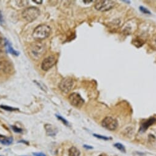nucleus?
Wrapping results in <instances>:
<instances>
[{
	"instance_id": "f3484780",
	"label": "nucleus",
	"mask_w": 156,
	"mask_h": 156,
	"mask_svg": "<svg viewBox=\"0 0 156 156\" xmlns=\"http://www.w3.org/2000/svg\"><path fill=\"white\" fill-rule=\"evenodd\" d=\"M0 107L1 108L5 110H7L9 111H15V110H17V108H12L11 107H9V106H6V105H1L0 106Z\"/></svg>"
},
{
	"instance_id": "a878e982",
	"label": "nucleus",
	"mask_w": 156,
	"mask_h": 156,
	"mask_svg": "<svg viewBox=\"0 0 156 156\" xmlns=\"http://www.w3.org/2000/svg\"><path fill=\"white\" fill-rule=\"evenodd\" d=\"M84 146L85 148L88 149H92V148H93L92 146H89V145H84Z\"/></svg>"
},
{
	"instance_id": "cd10ccee",
	"label": "nucleus",
	"mask_w": 156,
	"mask_h": 156,
	"mask_svg": "<svg viewBox=\"0 0 156 156\" xmlns=\"http://www.w3.org/2000/svg\"><path fill=\"white\" fill-rule=\"evenodd\" d=\"M100 156H103V155H100Z\"/></svg>"
},
{
	"instance_id": "1a4fd4ad",
	"label": "nucleus",
	"mask_w": 156,
	"mask_h": 156,
	"mask_svg": "<svg viewBox=\"0 0 156 156\" xmlns=\"http://www.w3.org/2000/svg\"><path fill=\"white\" fill-rule=\"evenodd\" d=\"M14 72V66L8 61H0V72L3 73H11Z\"/></svg>"
},
{
	"instance_id": "f8f14e48",
	"label": "nucleus",
	"mask_w": 156,
	"mask_h": 156,
	"mask_svg": "<svg viewBox=\"0 0 156 156\" xmlns=\"http://www.w3.org/2000/svg\"><path fill=\"white\" fill-rule=\"evenodd\" d=\"M135 25V24L133 23L132 25H130V23L129 22H127L126 24H125V25L124 27L123 28V31L126 34H131L132 32H133V29L135 28H133V26Z\"/></svg>"
},
{
	"instance_id": "7ed1b4c3",
	"label": "nucleus",
	"mask_w": 156,
	"mask_h": 156,
	"mask_svg": "<svg viewBox=\"0 0 156 156\" xmlns=\"http://www.w3.org/2000/svg\"><path fill=\"white\" fill-rule=\"evenodd\" d=\"M40 10L36 7H30L25 9L22 12V17L27 22H32L40 15Z\"/></svg>"
},
{
	"instance_id": "0eeeda50",
	"label": "nucleus",
	"mask_w": 156,
	"mask_h": 156,
	"mask_svg": "<svg viewBox=\"0 0 156 156\" xmlns=\"http://www.w3.org/2000/svg\"><path fill=\"white\" fill-rule=\"evenodd\" d=\"M70 104L75 107H80L84 104V100L77 92L71 93L68 97Z\"/></svg>"
},
{
	"instance_id": "393cba45",
	"label": "nucleus",
	"mask_w": 156,
	"mask_h": 156,
	"mask_svg": "<svg viewBox=\"0 0 156 156\" xmlns=\"http://www.w3.org/2000/svg\"><path fill=\"white\" fill-rule=\"evenodd\" d=\"M0 22L1 23V24H3V15L1 14V10H0Z\"/></svg>"
},
{
	"instance_id": "c85d7f7f",
	"label": "nucleus",
	"mask_w": 156,
	"mask_h": 156,
	"mask_svg": "<svg viewBox=\"0 0 156 156\" xmlns=\"http://www.w3.org/2000/svg\"><path fill=\"white\" fill-rule=\"evenodd\" d=\"M0 156H1V155H0Z\"/></svg>"
},
{
	"instance_id": "6e6552de",
	"label": "nucleus",
	"mask_w": 156,
	"mask_h": 156,
	"mask_svg": "<svg viewBox=\"0 0 156 156\" xmlns=\"http://www.w3.org/2000/svg\"><path fill=\"white\" fill-rule=\"evenodd\" d=\"M55 62L56 59L54 56H49L42 61L41 64L42 69L44 71H49L54 66Z\"/></svg>"
},
{
	"instance_id": "a211bd4d",
	"label": "nucleus",
	"mask_w": 156,
	"mask_h": 156,
	"mask_svg": "<svg viewBox=\"0 0 156 156\" xmlns=\"http://www.w3.org/2000/svg\"><path fill=\"white\" fill-rule=\"evenodd\" d=\"M6 41L3 37L0 35V48L4 47L6 44Z\"/></svg>"
},
{
	"instance_id": "9b49d317",
	"label": "nucleus",
	"mask_w": 156,
	"mask_h": 156,
	"mask_svg": "<svg viewBox=\"0 0 156 156\" xmlns=\"http://www.w3.org/2000/svg\"><path fill=\"white\" fill-rule=\"evenodd\" d=\"M156 121V120L154 118H151L150 119L148 120L145 122H143L140 127V131L141 132H145V131L149 127L152 125Z\"/></svg>"
},
{
	"instance_id": "f03ea898",
	"label": "nucleus",
	"mask_w": 156,
	"mask_h": 156,
	"mask_svg": "<svg viewBox=\"0 0 156 156\" xmlns=\"http://www.w3.org/2000/svg\"><path fill=\"white\" fill-rule=\"evenodd\" d=\"M51 33V28L47 24H41L37 27L33 33V37L35 39L38 41L45 39Z\"/></svg>"
},
{
	"instance_id": "20e7f679",
	"label": "nucleus",
	"mask_w": 156,
	"mask_h": 156,
	"mask_svg": "<svg viewBox=\"0 0 156 156\" xmlns=\"http://www.w3.org/2000/svg\"><path fill=\"white\" fill-rule=\"evenodd\" d=\"M115 2L111 0L98 1L95 4V8L99 11L105 12L111 9L115 6Z\"/></svg>"
},
{
	"instance_id": "f257e3e1",
	"label": "nucleus",
	"mask_w": 156,
	"mask_h": 156,
	"mask_svg": "<svg viewBox=\"0 0 156 156\" xmlns=\"http://www.w3.org/2000/svg\"><path fill=\"white\" fill-rule=\"evenodd\" d=\"M46 51L44 43L37 41L30 45L29 47V55L35 60L40 59Z\"/></svg>"
},
{
	"instance_id": "4468645a",
	"label": "nucleus",
	"mask_w": 156,
	"mask_h": 156,
	"mask_svg": "<svg viewBox=\"0 0 156 156\" xmlns=\"http://www.w3.org/2000/svg\"><path fill=\"white\" fill-rule=\"evenodd\" d=\"M68 155L69 156H79L80 151L76 147L72 146L68 151Z\"/></svg>"
},
{
	"instance_id": "423d86ee",
	"label": "nucleus",
	"mask_w": 156,
	"mask_h": 156,
	"mask_svg": "<svg viewBox=\"0 0 156 156\" xmlns=\"http://www.w3.org/2000/svg\"><path fill=\"white\" fill-rule=\"evenodd\" d=\"M102 125L105 129L113 131L117 128L118 122L114 118L110 116H107L102 121Z\"/></svg>"
},
{
	"instance_id": "9d476101",
	"label": "nucleus",
	"mask_w": 156,
	"mask_h": 156,
	"mask_svg": "<svg viewBox=\"0 0 156 156\" xmlns=\"http://www.w3.org/2000/svg\"><path fill=\"white\" fill-rule=\"evenodd\" d=\"M45 130L46 131V134L49 136H55L57 133V129L53 125L51 124H46L44 126Z\"/></svg>"
},
{
	"instance_id": "bb28decb",
	"label": "nucleus",
	"mask_w": 156,
	"mask_h": 156,
	"mask_svg": "<svg viewBox=\"0 0 156 156\" xmlns=\"http://www.w3.org/2000/svg\"><path fill=\"white\" fill-rule=\"evenodd\" d=\"M33 1L34 3H38V4H39V3H40H40H42V1H36V0H35V1Z\"/></svg>"
},
{
	"instance_id": "4be33fe9",
	"label": "nucleus",
	"mask_w": 156,
	"mask_h": 156,
	"mask_svg": "<svg viewBox=\"0 0 156 156\" xmlns=\"http://www.w3.org/2000/svg\"><path fill=\"white\" fill-rule=\"evenodd\" d=\"M57 118H58L59 120H61L62 122L64 123L65 125H67V126H68V121H67L66 120L64 119V118H62L61 116H59V115H57Z\"/></svg>"
},
{
	"instance_id": "aec40b11",
	"label": "nucleus",
	"mask_w": 156,
	"mask_h": 156,
	"mask_svg": "<svg viewBox=\"0 0 156 156\" xmlns=\"http://www.w3.org/2000/svg\"><path fill=\"white\" fill-rule=\"evenodd\" d=\"M140 10H141V12H142L143 14H150L151 12L150 11H149L146 8H145V7H143V6H140Z\"/></svg>"
},
{
	"instance_id": "2eb2a0df",
	"label": "nucleus",
	"mask_w": 156,
	"mask_h": 156,
	"mask_svg": "<svg viewBox=\"0 0 156 156\" xmlns=\"http://www.w3.org/2000/svg\"><path fill=\"white\" fill-rule=\"evenodd\" d=\"M114 146L115 148H116L117 149H119V150L121 151V152L126 153V149H125V147L122 144H121V143H116Z\"/></svg>"
},
{
	"instance_id": "39448f33",
	"label": "nucleus",
	"mask_w": 156,
	"mask_h": 156,
	"mask_svg": "<svg viewBox=\"0 0 156 156\" xmlns=\"http://www.w3.org/2000/svg\"><path fill=\"white\" fill-rule=\"evenodd\" d=\"M74 82L70 77H65L62 80L59 84L60 90L65 93H68L74 88Z\"/></svg>"
},
{
	"instance_id": "dca6fc26",
	"label": "nucleus",
	"mask_w": 156,
	"mask_h": 156,
	"mask_svg": "<svg viewBox=\"0 0 156 156\" xmlns=\"http://www.w3.org/2000/svg\"><path fill=\"white\" fill-rule=\"evenodd\" d=\"M8 51L9 52V53L12 54V55H14L17 56L18 54H19V53H18V52L16 51L15 50H14L13 48H12V47L9 44V43H8Z\"/></svg>"
},
{
	"instance_id": "6ab92c4d",
	"label": "nucleus",
	"mask_w": 156,
	"mask_h": 156,
	"mask_svg": "<svg viewBox=\"0 0 156 156\" xmlns=\"http://www.w3.org/2000/svg\"><path fill=\"white\" fill-rule=\"evenodd\" d=\"M151 45L153 48L156 50V35L154 36L152 38L151 41Z\"/></svg>"
},
{
	"instance_id": "b1692460",
	"label": "nucleus",
	"mask_w": 156,
	"mask_h": 156,
	"mask_svg": "<svg viewBox=\"0 0 156 156\" xmlns=\"http://www.w3.org/2000/svg\"><path fill=\"white\" fill-rule=\"evenodd\" d=\"M33 154L35 156H46L44 154L42 153H33Z\"/></svg>"
},
{
	"instance_id": "5701e85b",
	"label": "nucleus",
	"mask_w": 156,
	"mask_h": 156,
	"mask_svg": "<svg viewBox=\"0 0 156 156\" xmlns=\"http://www.w3.org/2000/svg\"><path fill=\"white\" fill-rule=\"evenodd\" d=\"M12 129H13V130L14 132H17V133H20L22 132V130L20 128H18L16 126H12Z\"/></svg>"
},
{
	"instance_id": "412c9836",
	"label": "nucleus",
	"mask_w": 156,
	"mask_h": 156,
	"mask_svg": "<svg viewBox=\"0 0 156 156\" xmlns=\"http://www.w3.org/2000/svg\"><path fill=\"white\" fill-rule=\"evenodd\" d=\"M93 135H94L95 137H97V138H98V139H102V140H108L109 139L108 138V137H107V136H102V135H100L94 134Z\"/></svg>"
},
{
	"instance_id": "ddd939ff",
	"label": "nucleus",
	"mask_w": 156,
	"mask_h": 156,
	"mask_svg": "<svg viewBox=\"0 0 156 156\" xmlns=\"http://www.w3.org/2000/svg\"><path fill=\"white\" fill-rule=\"evenodd\" d=\"M13 141V139L12 137H4L3 136L0 135V142L3 145H9Z\"/></svg>"
}]
</instances>
